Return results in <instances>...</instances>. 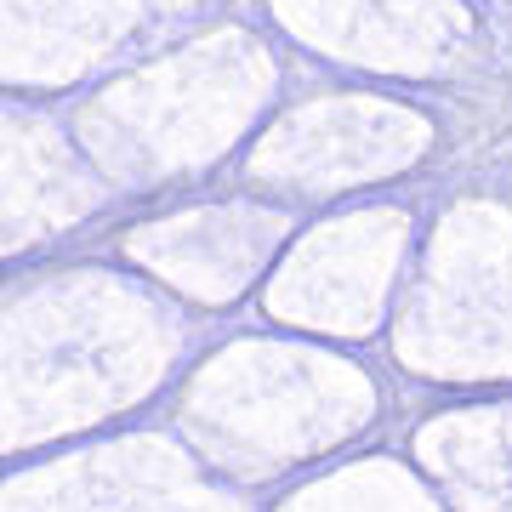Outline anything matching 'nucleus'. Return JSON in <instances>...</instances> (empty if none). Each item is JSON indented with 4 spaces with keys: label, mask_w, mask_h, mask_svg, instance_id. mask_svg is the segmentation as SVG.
<instances>
[]
</instances>
